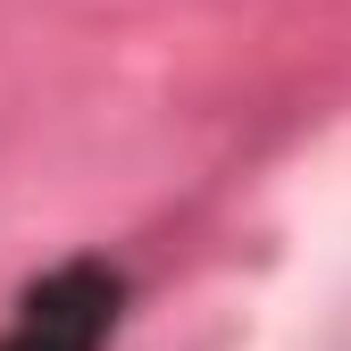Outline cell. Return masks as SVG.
Here are the masks:
<instances>
[{
	"label": "cell",
	"mask_w": 351,
	"mask_h": 351,
	"mask_svg": "<svg viewBox=\"0 0 351 351\" xmlns=\"http://www.w3.org/2000/svg\"><path fill=\"white\" fill-rule=\"evenodd\" d=\"M117 326V276L93 259H67L59 276H42L25 293L17 326L0 335V351H101Z\"/></svg>",
	"instance_id": "6da1fadb"
}]
</instances>
